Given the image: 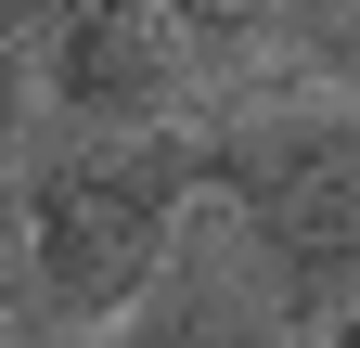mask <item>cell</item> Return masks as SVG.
<instances>
[{
    "label": "cell",
    "instance_id": "obj_1",
    "mask_svg": "<svg viewBox=\"0 0 360 348\" xmlns=\"http://www.w3.org/2000/svg\"><path fill=\"white\" fill-rule=\"evenodd\" d=\"M193 129H52L26 155V310L103 335L193 232Z\"/></svg>",
    "mask_w": 360,
    "mask_h": 348
},
{
    "label": "cell",
    "instance_id": "obj_2",
    "mask_svg": "<svg viewBox=\"0 0 360 348\" xmlns=\"http://www.w3.org/2000/svg\"><path fill=\"white\" fill-rule=\"evenodd\" d=\"M206 194L232 206V258L296 335L360 310V104H283L193 129Z\"/></svg>",
    "mask_w": 360,
    "mask_h": 348
},
{
    "label": "cell",
    "instance_id": "obj_3",
    "mask_svg": "<svg viewBox=\"0 0 360 348\" xmlns=\"http://www.w3.org/2000/svg\"><path fill=\"white\" fill-rule=\"evenodd\" d=\"M26 77L52 91L65 129H193L206 26H193V0H77Z\"/></svg>",
    "mask_w": 360,
    "mask_h": 348
},
{
    "label": "cell",
    "instance_id": "obj_4",
    "mask_svg": "<svg viewBox=\"0 0 360 348\" xmlns=\"http://www.w3.org/2000/svg\"><path fill=\"white\" fill-rule=\"evenodd\" d=\"M116 348H296V323L257 297V271L232 245H193L180 232V258L116 310Z\"/></svg>",
    "mask_w": 360,
    "mask_h": 348
},
{
    "label": "cell",
    "instance_id": "obj_5",
    "mask_svg": "<svg viewBox=\"0 0 360 348\" xmlns=\"http://www.w3.org/2000/svg\"><path fill=\"white\" fill-rule=\"evenodd\" d=\"M26 310V77H0V323Z\"/></svg>",
    "mask_w": 360,
    "mask_h": 348
},
{
    "label": "cell",
    "instance_id": "obj_6",
    "mask_svg": "<svg viewBox=\"0 0 360 348\" xmlns=\"http://www.w3.org/2000/svg\"><path fill=\"white\" fill-rule=\"evenodd\" d=\"M65 13H77V0H0V77H26V65H39V39H52Z\"/></svg>",
    "mask_w": 360,
    "mask_h": 348
},
{
    "label": "cell",
    "instance_id": "obj_7",
    "mask_svg": "<svg viewBox=\"0 0 360 348\" xmlns=\"http://www.w3.org/2000/svg\"><path fill=\"white\" fill-rule=\"evenodd\" d=\"M0 348H103V335H90V323H39V310H13V323H0Z\"/></svg>",
    "mask_w": 360,
    "mask_h": 348
},
{
    "label": "cell",
    "instance_id": "obj_8",
    "mask_svg": "<svg viewBox=\"0 0 360 348\" xmlns=\"http://www.w3.org/2000/svg\"><path fill=\"white\" fill-rule=\"evenodd\" d=\"M309 348H360V310H335V323H322V335H309Z\"/></svg>",
    "mask_w": 360,
    "mask_h": 348
}]
</instances>
